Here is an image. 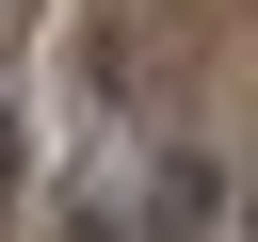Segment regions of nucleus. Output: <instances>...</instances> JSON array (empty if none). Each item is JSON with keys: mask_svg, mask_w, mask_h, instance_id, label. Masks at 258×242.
I'll use <instances>...</instances> for the list:
<instances>
[]
</instances>
